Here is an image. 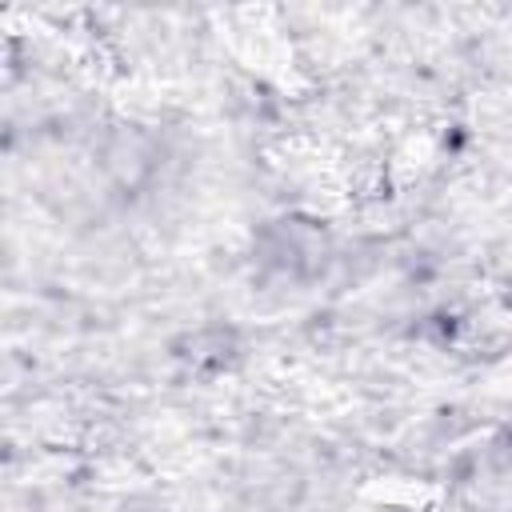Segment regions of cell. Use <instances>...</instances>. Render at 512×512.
Returning <instances> with one entry per match:
<instances>
[{
    "label": "cell",
    "instance_id": "obj_1",
    "mask_svg": "<svg viewBox=\"0 0 512 512\" xmlns=\"http://www.w3.org/2000/svg\"><path fill=\"white\" fill-rule=\"evenodd\" d=\"M108 168L124 180V184H136L140 176H148L152 168V152H148V140L140 132H116L112 148H108Z\"/></svg>",
    "mask_w": 512,
    "mask_h": 512
}]
</instances>
